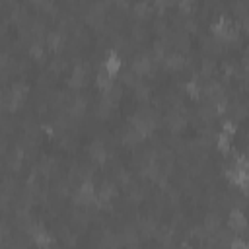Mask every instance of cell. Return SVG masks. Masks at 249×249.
<instances>
[{
	"mask_svg": "<svg viewBox=\"0 0 249 249\" xmlns=\"http://www.w3.org/2000/svg\"><path fill=\"white\" fill-rule=\"evenodd\" d=\"M10 91L25 99V97H27V93H29V84H27V82H23V80H16V82H12Z\"/></svg>",
	"mask_w": 249,
	"mask_h": 249,
	"instance_id": "cell-27",
	"label": "cell"
},
{
	"mask_svg": "<svg viewBox=\"0 0 249 249\" xmlns=\"http://www.w3.org/2000/svg\"><path fill=\"white\" fill-rule=\"evenodd\" d=\"M224 72H226L228 78H230V76H235V74H237V66L231 64V62H224Z\"/></svg>",
	"mask_w": 249,
	"mask_h": 249,
	"instance_id": "cell-41",
	"label": "cell"
},
{
	"mask_svg": "<svg viewBox=\"0 0 249 249\" xmlns=\"http://www.w3.org/2000/svg\"><path fill=\"white\" fill-rule=\"evenodd\" d=\"M214 72H216V60L214 58H202V62H200V76L204 80H210Z\"/></svg>",
	"mask_w": 249,
	"mask_h": 249,
	"instance_id": "cell-26",
	"label": "cell"
},
{
	"mask_svg": "<svg viewBox=\"0 0 249 249\" xmlns=\"http://www.w3.org/2000/svg\"><path fill=\"white\" fill-rule=\"evenodd\" d=\"M115 107H117V105H113V103H109V101H105V99H99V103L95 105V117H99V119H109V115L113 113Z\"/></svg>",
	"mask_w": 249,
	"mask_h": 249,
	"instance_id": "cell-25",
	"label": "cell"
},
{
	"mask_svg": "<svg viewBox=\"0 0 249 249\" xmlns=\"http://www.w3.org/2000/svg\"><path fill=\"white\" fill-rule=\"evenodd\" d=\"M140 140H144V138H142V136H140L132 126H128V128H126V132L123 134V142H124V146H136Z\"/></svg>",
	"mask_w": 249,
	"mask_h": 249,
	"instance_id": "cell-29",
	"label": "cell"
},
{
	"mask_svg": "<svg viewBox=\"0 0 249 249\" xmlns=\"http://www.w3.org/2000/svg\"><path fill=\"white\" fill-rule=\"evenodd\" d=\"M130 249H136V247H130Z\"/></svg>",
	"mask_w": 249,
	"mask_h": 249,
	"instance_id": "cell-42",
	"label": "cell"
},
{
	"mask_svg": "<svg viewBox=\"0 0 249 249\" xmlns=\"http://www.w3.org/2000/svg\"><path fill=\"white\" fill-rule=\"evenodd\" d=\"M228 230L235 237H243L245 235V231H247V220H245L243 210L230 208V212H228Z\"/></svg>",
	"mask_w": 249,
	"mask_h": 249,
	"instance_id": "cell-1",
	"label": "cell"
},
{
	"mask_svg": "<svg viewBox=\"0 0 249 249\" xmlns=\"http://www.w3.org/2000/svg\"><path fill=\"white\" fill-rule=\"evenodd\" d=\"M220 132H224V134H228L230 138H233V134L237 132V123H233V121H230V119L222 121V128H220Z\"/></svg>",
	"mask_w": 249,
	"mask_h": 249,
	"instance_id": "cell-32",
	"label": "cell"
},
{
	"mask_svg": "<svg viewBox=\"0 0 249 249\" xmlns=\"http://www.w3.org/2000/svg\"><path fill=\"white\" fill-rule=\"evenodd\" d=\"M10 62H12V56L2 51V53H0V72H2V70H8V64H10Z\"/></svg>",
	"mask_w": 249,
	"mask_h": 249,
	"instance_id": "cell-40",
	"label": "cell"
},
{
	"mask_svg": "<svg viewBox=\"0 0 249 249\" xmlns=\"http://www.w3.org/2000/svg\"><path fill=\"white\" fill-rule=\"evenodd\" d=\"M231 19L230 18H226V16H220L218 19H214L212 21V25H210V31H212V37H216L218 41H222V37L226 35V31L231 27Z\"/></svg>",
	"mask_w": 249,
	"mask_h": 249,
	"instance_id": "cell-11",
	"label": "cell"
},
{
	"mask_svg": "<svg viewBox=\"0 0 249 249\" xmlns=\"http://www.w3.org/2000/svg\"><path fill=\"white\" fill-rule=\"evenodd\" d=\"M163 66L169 70V72H177V70H183L185 66H187V58L181 54V53H177V51H173V53H165V56H163Z\"/></svg>",
	"mask_w": 249,
	"mask_h": 249,
	"instance_id": "cell-9",
	"label": "cell"
},
{
	"mask_svg": "<svg viewBox=\"0 0 249 249\" xmlns=\"http://www.w3.org/2000/svg\"><path fill=\"white\" fill-rule=\"evenodd\" d=\"M101 68H103L109 76H117V74L121 72V68H123V58L117 54L115 49H109V51L105 53V60L101 62Z\"/></svg>",
	"mask_w": 249,
	"mask_h": 249,
	"instance_id": "cell-6",
	"label": "cell"
},
{
	"mask_svg": "<svg viewBox=\"0 0 249 249\" xmlns=\"http://www.w3.org/2000/svg\"><path fill=\"white\" fill-rule=\"evenodd\" d=\"M144 196H146V191H144L142 187H130V198H132L134 202L144 200Z\"/></svg>",
	"mask_w": 249,
	"mask_h": 249,
	"instance_id": "cell-38",
	"label": "cell"
},
{
	"mask_svg": "<svg viewBox=\"0 0 249 249\" xmlns=\"http://www.w3.org/2000/svg\"><path fill=\"white\" fill-rule=\"evenodd\" d=\"M146 37H148V29L142 25V23H136L134 27H132V39L134 41H146Z\"/></svg>",
	"mask_w": 249,
	"mask_h": 249,
	"instance_id": "cell-31",
	"label": "cell"
},
{
	"mask_svg": "<svg viewBox=\"0 0 249 249\" xmlns=\"http://www.w3.org/2000/svg\"><path fill=\"white\" fill-rule=\"evenodd\" d=\"M0 89H2V88H0Z\"/></svg>",
	"mask_w": 249,
	"mask_h": 249,
	"instance_id": "cell-44",
	"label": "cell"
},
{
	"mask_svg": "<svg viewBox=\"0 0 249 249\" xmlns=\"http://www.w3.org/2000/svg\"><path fill=\"white\" fill-rule=\"evenodd\" d=\"M95 193H97V189H95L93 181H84V183H80V185L76 187L74 202L80 204V206H89V204H93V200H95Z\"/></svg>",
	"mask_w": 249,
	"mask_h": 249,
	"instance_id": "cell-4",
	"label": "cell"
},
{
	"mask_svg": "<svg viewBox=\"0 0 249 249\" xmlns=\"http://www.w3.org/2000/svg\"><path fill=\"white\" fill-rule=\"evenodd\" d=\"M228 249H249V245L245 243V239L243 237H233V241L230 243V247Z\"/></svg>",
	"mask_w": 249,
	"mask_h": 249,
	"instance_id": "cell-39",
	"label": "cell"
},
{
	"mask_svg": "<svg viewBox=\"0 0 249 249\" xmlns=\"http://www.w3.org/2000/svg\"><path fill=\"white\" fill-rule=\"evenodd\" d=\"M202 228L212 235L216 230L222 228V214H220V212H208V214L202 218Z\"/></svg>",
	"mask_w": 249,
	"mask_h": 249,
	"instance_id": "cell-12",
	"label": "cell"
},
{
	"mask_svg": "<svg viewBox=\"0 0 249 249\" xmlns=\"http://www.w3.org/2000/svg\"><path fill=\"white\" fill-rule=\"evenodd\" d=\"M216 146H218V152L220 154L228 156L231 152V138L228 134H224V132H218L216 134Z\"/></svg>",
	"mask_w": 249,
	"mask_h": 249,
	"instance_id": "cell-23",
	"label": "cell"
},
{
	"mask_svg": "<svg viewBox=\"0 0 249 249\" xmlns=\"http://www.w3.org/2000/svg\"><path fill=\"white\" fill-rule=\"evenodd\" d=\"M86 109H88L86 97H84V95H76V97H72V101L68 103V107H66L64 113H66L70 119H82V117L86 115Z\"/></svg>",
	"mask_w": 249,
	"mask_h": 249,
	"instance_id": "cell-7",
	"label": "cell"
},
{
	"mask_svg": "<svg viewBox=\"0 0 249 249\" xmlns=\"http://www.w3.org/2000/svg\"><path fill=\"white\" fill-rule=\"evenodd\" d=\"M167 27H169V25H167V19H165L163 16H158V18L154 19V29H156L160 35H161V33H163Z\"/></svg>",
	"mask_w": 249,
	"mask_h": 249,
	"instance_id": "cell-37",
	"label": "cell"
},
{
	"mask_svg": "<svg viewBox=\"0 0 249 249\" xmlns=\"http://www.w3.org/2000/svg\"><path fill=\"white\" fill-rule=\"evenodd\" d=\"M204 51L206 53H210V54H220V53H224V49H226V45L222 43V41H218L216 37H204Z\"/></svg>",
	"mask_w": 249,
	"mask_h": 249,
	"instance_id": "cell-19",
	"label": "cell"
},
{
	"mask_svg": "<svg viewBox=\"0 0 249 249\" xmlns=\"http://www.w3.org/2000/svg\"><path fill=\"white\" fill-rule=\"evenodd\" d=\"M29 239H31V243H33L37 249H51V247L54 245V235H53L51 231L43 230V228H39Z\"/></svg>",
	"mask_w": 249,
	"mask_h": 249,
	"instance_id": "cell-10",
	"label": "cell"
},
{
	"mask_svg": "<svg viewBox=\"0 0 249 249\" xmlns=\"http://www.w3.org/2000/svg\"><path fill=\"white\" fill-rule=\"evenodd\" d=\"M12 239V231H10V226L6 222H0V245H8V241Z\"/></svg>",
	"mask_w": 249,
	"mask_h": 249,
	"instance_id": "cell-34",
	"label": "cell"
},
{
	"mask_svg": "<svg viewBox=\"0 0 249 249\" xmlns=\"http://www.w3.org/2000/svg\"><path fill=\"white\" fill-rule=\"evenodd\" d=\"M154 62H152V58H150V54L148 53H140V54H136L134 58H132V62H130V72L132 74H136L138 78H142V76H154Z\"/></svg>",
	"mask_w": 249,
	"mask_h": 249,
	"instance_id": "cell-2",
	"label": "cell"
},
{
	"mask_svg": "<svg viewBox=\"0 0 249 249\" xmlns=\"http://www.w3.org/2000/svg\"><path fill=\"white\" fill-rule=\"evenodd\" d=\"M89 156H91L93 161L105 163V160H107V150H105V144H103L99 138H95V140L89 144Z\"/></svg>",
	"mask_w": 249,
	"mask_h": 249,
	"instance_id": "cell-14",
	"label": "cell"
},
{
	"mask_svg": "<svg viewBox=\"0 0 249 249\" xmlns=\"http://www.w3.org/2000/svg\"><path fill=\"white\" fill-rule=\"evenodd\" d=\"M117 193H119V189H117L115 183H111V181H103L101 189L95 193V200H93V204H95L97 208L105 210V208L111 206V200L117 196Z\"/></svg>",
	"mask_w": 249,
	"mask_h": 249,
	"instance_id": "cell-3",
	"label": "cell"
},
{
	"mask_svg": "<svg viewBox=\"0 0 249 249\" xmlns=\"http://www.w3.org/2000/svg\"><path fill=\"white\" fill-rule=\"evenodd\" d=\"M27 51H29V56L35 58V60H43L45 58V53H47L45 43H41V41H31Z\"/></svg>",
	"mask_w": 249,
	"mask_h": 249,
	"instance_id": "cell-24",
	"label": "cell"
},
{
	"mask_svg": "<svg viewBox=\"0 0 249 249\" xmlns=\"http://www.w3.org/2000/svg\"><path fill=\"white\" fill-rule=\"evenodd\" d=\"M121 97H123V86H121V84H113V88H109V89L103 91V95H101V99H105V101H109V103H113V105H117Z\"/></svg>",
	"mask_w": 249,
	"mask_h": 249,
	"instance_id": "cell-21",
	"label": "cell"
},
{
	"mask_svg": "<svg viewBox=\"0 0 249 249\" xmlns=\"http://www.w3.org/2000/svg\"><path fill=\"white\" fill-rule=\"evenodd\" d=\"M183 89L187 91V95L191 97V99H200V91H202V84H200V80L198 78H191L185 86H183Z\"/></svg>",
	"mask_w": 249,
	"mask_h": 249,
	"instance_id": "cell-17",
	"label": "cell"
},
{
	"mask_svg": "<svg viewBox=\"0 0 249 249\" xmlns=\"http://www.w3.org/2000/svg\"><path fill=\"white\" fill-rule=\"evenodd\" d=\"M228 113H231V119L233 123H241L245 117H247V105L245 103H233V105H228Z\"/></svg>",
	"mask_w": 249,
	"mask_h": 249,
	"instance_id": "cell-18",
	"label": "cell"
},
{
	"mask_svg": "<svg viewBox=\"0 0 249 249\" xmlns=\"http://www.w3.org/2000/svg\"><path fill=\"white\" fill-rule=\"evenodd\" d=\"M132 10H134L136 18L146 19V18H150V14L154 12V4H150V2H136V4H132Z\"/></svg>",
	"mask_w": 249,
	"mask_h": 249,
	"instance_id": "cell-22",
	"label": "cell"
},
{
	"mask_svg": "<svg viewBox=\"0 0 249 249\" xmlns=\"http://www.w3.org/2000/svg\"><path fill=\"white\" fill-rule=\"evenodd\" d=\"M173 47L177 49V53H185L189 51L191 47V39H189V33H185L183 29H173Z\"/></svg>",
	"mask_w": 249,
	"mask_h": 249,
	"instance_id": "cell-13",
	"label": "cell"
},
{
	"mask_svg": "<svg viewBox=\"0 0 249 249\" xmlns=\"http://www.w3.org/2000/svg\"><path fill=\"white\" fill-rule=\"evenodd\" d=\"M117 235H119V243H121V245H126V247H136L138 241H140L138 230H136V226H132V224H126Z\"/></svg>",
	"mask_w": 249,
	"mask_h": 249,
	"instance_id": "cell-8",
	"label": "cell"
},
{
	"mask_svg": "<svg viewBox=\"0 0 249 249\" xmlns=\"http://www.w3.org/2000/svg\"><path fill=\"white\" fill-rule=\"evenodd\" d=\"M134 93H136V99L146 101V99H150V86L140 78V80L134 84Z\"/></svg>",
	"mask_w": 249,
	"mask_h": 249,
	"instance_id": "cell-28",
	"label": "cell"
},
{
	"mask_svg": "<svg viewBox=\"0 0 249 249\" xmlns=\"http://www.w3.org/2000/svg\"><path fill=\"white\" fill-rule=\"evenodd\" d=\"M56 171V160L54 158H45L41 163H39V173H43V175H53Z\"/></svg>",
	"mask_w": 249,
	"mask_h": 249,
	"instance_id": "cell-30",
	"label": "cell"
},
{
	"mask_svg": "<svg viewBox=\"0 0 249 249\" xmlns=\"http://www.w3.org/2000/svg\"><path fill=\"white\" fill-rule=\"evenodd\" d=\"M177 8H179V14L191 16V12L195 10V2H191V0H181V2L177 4Z\"/></svg>",
	"mask_w": 249,
	"mask_h": 249,
	"instance_id": "cell-36",
	"label": "cell"
},
{
	"mask_svg": "<svg viewBox=\"0 0 249 249\" xmlns=\"http://www.w3.org/2000/svg\"><path fill=\"white\" fill-rule=\"evenodd\" d=\"M0 249H2V245H0Z\"/></svg>",
	"mask_w": 249,
	"mask_h": 249,
	"instance_id": "cell-43",
	"label": "cell"
},
{
	"mask_svg": "<svg viewBox=\"0 0 249 249\" xmlns=\"http://www.w3.org/2000/svg\"><path fill=\"white\" fill-rule=\"evenodd\" d=\"M95 84H97V88L101 89V91H107L109 88H113V76H109L101 66H99V70H97V76H95Z\"/></svg>",
	"mask_w": 249,
	"mask_h": 249,
	"instance_id": "cell-20",
	"label": "cell"
},
{
	"mask_svg": "<svg viewBox=\"0 0 249 249\" xmlns=\"http://www.w3.org/2000/svg\"><path fill=\"white\" fill-rule=\"evenodd\" d=\"M45 45L53 51H60L64 47V33L60 31H49L45 37Z\"/></svg>",
	"mask_w": 249,
	"mask_h": 249,
	"instance_id": "cell-16",
	"label": "cell"
},
{
	"mask_svg": "<svg viewBox=\"0 0 249 249\" xmlns=\"http://www.w3.org/2000/svg\"><path fill=\"white\" fill-rule=\"evenodd\" d=\"M154 237H156L165 249H169V247L173 245V230H171L169 226H158L156 231H154Z\"/></svg>",
	"mask_w": 249,
	"mask_h": 249,
	"instance_id": "cell-15",
	"label": "cell"
},
{
	"mask_svg": "<svg viewBox=\"0 0 249 249\" xmlns=\"http://www.w3.org/2000/svg\"><path fill=\"white\" fill-rule=\"evenodd\" d=\"M88 76H89V66L84 64V62H76L74 68H72V74H70V78H68V86H70L72 89H80V88L86 86Z\"/></svg>",
	"mask_w": 249,
	"mask_h": 249,
	"instance_id": "cell-5",
	"label": "cell"
},
{
	"mask_svg": "<svg viewBox=\"0 0 249 249\" xmlns=\"http://www.w3.org/2000/svg\"><path fill=\"white\" fill-rule=\"evenodd\" d=\"M140 78L136 76V74H132L130 70H124V72H121V82L124 84V86H130V88H134V84L138 82Z\"/></svg>",
	"mask_w": 249,
	"mask_h": 249,
	"instance_id": "cell-35",
	"label": "cell"
},
{
	"mask_svg": "<svg viewBox=\"0 0 249 249\" xmlns=\"http://www.w3.org/2000/svg\"><path fill=\"white\" fill-rule=\"evenodd\" d=\"M49 68H51V72H54V74H60V72L66 68V58H62V56H56V58H53V60H51V64H49Z\"/></svg>",
	"mask_w": 249,
	"mask_h": 249,
	"instance_id": "cell-33",
	"label": "cell"
}]
</instances>
